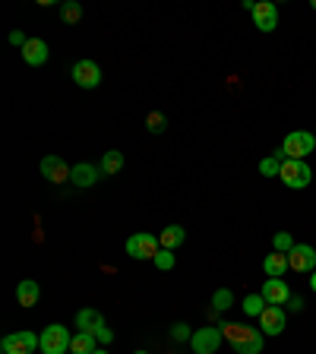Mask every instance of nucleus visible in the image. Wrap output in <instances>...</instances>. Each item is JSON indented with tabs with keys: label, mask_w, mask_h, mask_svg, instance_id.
Masks as SVG:
<instances>
[{
	"label": "nucleus",
	"mask_w": 316,
	"mask_h": 354,
	"mask_svg": "<svg viewBox=\"0 0 316 354\" xmlns=\"http://www.w3.org/2000/svg\"><path fill=\"white\" fill-rule=\"evenodd\" d=\"M23 61L29 63V67H41V63L48 61V45H45V38H29V45L23 48Z\"/></svg>",
	"instance_id": "15"
},
{
	"label": "nucleus",
	"mask_w": 316,
	"mask_h": 354,
	"mask_svg": "<svg viewBox=\"0 0 316 354\" xmlns=\"http://www.w3.org/2000/svg\"><path fill=\"white\" fill-rule=\"evenodd\" d=\"M98 177H101V168L89 165V161H79V165H73V171H70V181H73L76 187H92Z\"/></svg>",
	"instance_id": "14"
},
{
	"label": "nucleus",
	"mask_w": 316,
	"mask_h": 354,
	"mask_svg": "<svg viewBox=\"0 0 316 354\" xmlns=\"http://www.w3.org/2000/svg\"><path fill=\"white\" fill-rule=\"evenodd\" d=\"M70 342H73V335L67 326L51 323L41 332V354H70Z\"/></svg>",
	"instance_id": "3"
},
{
	"label": "nucleus",
	"mask_w": 316,
	"mask_h": 354,
	"mask_svg": "<svg viewBox=\"0 0 316 354\" xmlns=\"http://www.w3.org/2000/svg\"><path fill=\"white\" fill-rule=\"evenodd\" d=\"M95 339L101 342V345H108V342H114V332L108 329V326H101V329H95Z\"/></svg>",
	"instance_id": "31"
},
{
	"label": "nucleus",
	"mask_w": 316,
	"mask_h": 354,
	"mask_svg": "<svg viewBox=\"0 0 316 354\" xmlns=\"http://www.w3.org/2000/svg\"><path fill=\"white\" fill-rule=\"evenodd\" d=\"M310 288L316 291V272H310Z\"/></svg>",
	"instance_id": "33"
},
{
	"label": "nucleus",
	"mask_w": 316,
	"mask_h": 354,
	"mask_svg": "<svg viewBox=\"0 0 316 354\" xmlns=\"http://www.w3.org/2000/svg\"><path fill=\"white\" fill-rule=\"evenodd\" d=\"M38 168H41V174H45V177H48L51 184H63V181H70V171H73V168H67V161H63L61 155H45Z\"/></svg>",
	"instance_id": "11"
},
{
	"label": "nucleus",
	"mask_w": 316,
	"mask_h": 354,
	"mask_svg": "<svg viewBox=\"0 0 316 354\" xmlns=\"http://www.w3.org/2000/svg\"><path fill=\"white\" fill-rule=\"evenodd\" d=\"M241 307H244V313H247V317H256V319H259V317H263V310L269 307V304H266L263 294H247Z\"/></svg>",
	"instance_id": "21"
},
{
	"label": "nucleus",
	"mask_w": 316,
	"mask_h": 354,
	"mask_svg": "<svg viewBox=\"0 0 316 354\" xmlns=\"http://www.w3.org/2000/svg\"><path fill=\"white\" fill-rule=\"evenodd\" d=\"M35 348H41V335H35L29 329L3 335V342H0V351L3 354H35Z\"/></svg>",
	"instance_id": "5"
},
{
	"label": "nucleus",
	"mask_w": 316,
	"mask_h": 354,
	"mask_svg": "<svg viewBox=\"0 0 316 354\" xmlns=\"http://www.w3.org/2000/svg\"><path fill=\"white\" fill-rule=\"evenodd\" d=\"M10 45H16V48H19V51H23V48L29 45V38H26V32H19V29H16V32H10Z\"/></svg>",
	"instance_id": "30"
},
{
	"label": "nucleus",
	"mask_w": 316,
	"mask_h": 354,
	"mask_svg": "<svg viewBox=\"0 0 316 354\" xmlns=\"http://www.w3.org/2000/svg\"><path fill=\"white\" fill-rule=\"evenodd\" d=\"M263 269L269 279H282L288 269H291V263H288V253H279V250H272L269 257L263 259Z\"/></svg>",
	"instance_id": "16"
},
{
	"label": "nucleus",
	"mask_w": 316,
	"mask_h": 354,
	"mask_svg": "<svg viewBox=\"0 0 316 354\" xmlns=\"http://www.w3.org/2000/svg\"><path fill=\"white\" fill-rule=\"evenodd\" d=\"M282 161H285V155H272V159H263L259 161V174H263V177H279L282 174Z\"/></svg>",
	"instance_id": "23"
},
{
	"label": "nucleus",
	"mask_w": 316,
	"mask_h": 354,
	"mask_svg": "<svg viewBox=\"0 0 316 354\" xmlns=\"http://www.w3.org/2000/svg\"><path fill=\"white\" fill-rule=\"evenodd\" d=\"M95 354H108V351H105V348H98V351H95Z\"/></svg>",
	"instance_id": "34"
},
{
	"label": "nucleus",
	"mask_w": 316,
	"mask_h": 354,
	"mask_svg": "<svg viewBox=\"0 0 316 354\" xmlns=\"http://www.w3.org/2000/svg\"><path fill=\"white\" fill-rule=\"evenodd\" d=\"M38 297H41V288H38V282L26 279V282H19V285H16V301H19V307H26V310L35 307Z\"/></svg>",
	"instance_id": "17"
},
{
	"label": "nucleus",
	"mask_w": 316,
	"mask_h": 354,
	"mask_svg": "<svg viewBox=\"0 0 316 354\" xmlns=\"http://www.w3.org/2000/svg\"><path fill=\"white\" fill-rule=\"evenodd\" d=\"M152 263H155V269H161V272H168V269H174V263H177V259H174V250H158L155 253V259H152Z\"/></svg>",
	"instance_id": "25"
},
{
	"label": "nucleus",
	"mask_w": 316,
	"mask_h": 354,
	"mask_svg": "<svg viewBox=\"0 0 316 354\" xmlns=\"http://www.w3.org/2000/svg\"><path fill=\"white\" fill-rule=\"evenodd\" d=\"M61 16H63V23H79V16H83V7H79V3H73V0H67V3H63L61 7Z\"/></svg>",
	"instance_id": "26"
},
{
	"label": "nucleus",
	"mask_w": 316,
	"mask_h": 354,
	"mask_svg": "<svg viewBox=\"0 0 316 354\" xmlns=\"http://www.w3.org/2000/svg\"><path fill=\"white\" fill-rule=\"evenodd\" d=\"M310 7H313V10H316V0H313V3H310Z\"/></svg>",
	"instance_id": "35"
},
{
	"label": "nucleus",
	"mask_w": 316,
	"mask_h": 354,
	"mask_svg": "<svg viewBox=\"0 0 316 354\" xmlns=\"http://www.w3.org/2000/svg\"><path fill=\"white\" fill-rule=\"evenodd\" d=\"M158 241H161V247H165V250H177L184 241H187V231H184L181 225H168L165 231H161V237H158Z\"/></svg>",
	"instance_id": "20"
},
{
	"label": "nucleus",
	"mask_w": 316,
	"mask_h": 354,
	"mask_svg": "<svg viewBox=\"0 0 316 354\" xmlns=\"http://www.w3.org/2000/svg\"><path fill=\"white\" fill-rule=\"evenodd\" d=\"M313 149H316V136L313 133H304V130L288 133L285 143H282V155H285V159H297V161H304Z\"/></svg>",
	"instance_id": "4"
},
{
	"label": "nucleus",
	"mask_w": 316,
	"mask_h": 354,
	"mask_svg": "<svg viewBox=\"0 0 316 354\" xmlns=\"http://www.w3.org/2000/svg\"><path fill=\"white\" fill-rule=\"evenodd\" d=\"M161 250V241H158L155 234H133L127 241V253L133 259H155V253Z\"/></svg>",
	"instance_id": "7"
},
{
	"label": "nucleus",
	"mask_w": 316,
	"mask_h": 354,
	"mask_svg": "<svg viewBox=\"0 0 316 354\" xmlns=\"http://www.w3.org/2000/svg\"><path fill=\"white\" fill-rule=\"evenodd\" d=\"M294 247V237L288 231H279L275 237H272V250H279V253H291Z\"/></svg>",
	"instance_id": "27"
},
{
	"label": "nucleus",
	"mask_w": 316,
	"mask_h": 354,
	"mask_svg": "<svg viewBox=\"0 0 316 354\" xmlns=\"http://www.w3.org/2000/svg\"><path fill=\"white\" fill-rule=\"evenodd\" d=\"M259 329H263V335H282L285 332V310L266 307L263 317H259Z\"/></svg>",
	"instance_id": "13"
},
{
	"label": "nucleus",
	"mask_w": 316,
	"mask_h": 354,
	"mask_svg": "<svg viewBox=\"0 0 316 354\" xmlns=\"http://www.w3.org/2000/svg\"><path fill=\"white\" fill-rule=\"evenodd\" d=\"M234 304V294H231V288H219V291L212 294V310H221L225 313L228 307Z\"/></svg>",
	"instance_id": "24"
},
{
	"label": "nucleus",
	"mask_w": 316,
	"mask_h": 354,
	"mask_svg": "<svg viewBox=\"0 0 316 354\" xmlns=\"http://www.w3.org/2000/svg\"><path fill=\"white\" fill-rule=\"evenodd\" d=\"M282 184L291 190H307L310 181H313V168L307 161H297V159H285L282 161Z\"/></svg>",
	"instance_id": "2"
},
{
	"label": "nucleus",
	"mask_w": 316,
	"mask_h": 354,
	"mask_svg": "<svg viewBox=\"0 0 316 354\" xmlns=\"http://www.w3.org/2000/svg\"><path fill=\"white\" fill-rule=\"evenodd\" d=\"M70 76H73V83L79 86V89H95V86L101 83V67H98L95 61H76Z\"/></svg>",
	"instance_id": "8"
},
{
	"label": "nucleus",
	"mask_w": 316,
	"mask_h": 354,
	"mask_svg": "<svg viewBox=\"0 0 316 354\" xmlns=\"http://www.w3.org/2000/svg\"><path fill=\"white\" fill-rule=\"evenodd\" d=\"M101 326H105V317H101L95 307H83L76 313V329L79 332H95V329H101Z\"/></svg>",
	"instance_id": "18"
},
{
	"label": "nucleus",
	"mask_w": 316,
	"mask_h": 354,
	"mask_svg": "<svg viewBox=\"0 0 316 354\" xmlns=\"http://www.w3.org/2000/svg\"><path fill=\"white\" fill-rule=\"evenodd\" d=\"M133 354H146V351H133Z\"/></svg>",
	"instance_id": "36"
},
{
	"label": "nucleus",
	"mask_w": 316,
	"mask_h": 354,
	"mask_svg": "<svg viewBox=\"0 0 316 354\" xmlns=\"http://www.w3.org/2000/svg\"><path fill=\"white\" fill-rule=\"evenodd\" d=\"M221 339H225V332H221L219 326H203V329L193 332L190 345H193L196 354H215L221 348Z\"/></svg>",
	"instance_id": "6"
},
{
	"label": "nucleus",
	"mask_w": 316,
	"mask_h": 354,
	"mask_svg": "<svg viewBox=\"0 0 316 354\" xmlns=\"http://www.w3.org/2000/svg\"><path fill=\"white\" fill-rule=\"evenodd\" d=\"M95 332H76L73 342H70V354H95Z\"/></svg>",
	"instance_id": "19"
},
{
	"label": "nucleus",
	"mask_w": 316,
	"mask_h": 354,
	"mask_svg": "<svg viewBox=\"0 0 316 354\" xmlns=\"http://www.w3.org/2000/svg\"><path fill=\"white\" fill-rule=\"evenodd\" d=\"M101 174H117L124 168V155L117 149H111V152H105V155H101Z\"/></svg>",
	"instance_id": "22"
},
{
	"label": "nucleus",
	"mask_w": 316,
	"mask_h": 354,
	"mask_svg": "<svg viewBox=\"0 0 316 354\" xmlns=\"http://www.w3.org/2000/svg\"><path fill=\"white\" fill-rule=\"evenodd\" d=\"M266 297V304L269 307H279V304H288V297H291V288H288L285 279H266L263 291H259Z\"/></svg>",
	"instance_id": "12"
},
{
	"label": "nucleus",
	"mask_w": 316,
	"mask_h": 354,
	"mask_svg": "<svg viewBox=\"0 0 316 354\" xmlns=\"http://www.w3.org/2000/svg\"><path fill=\"white\" fill-rule=\"evenodd\" d=\"M253 26L259 32H275L279 29V7L272 0H259L253 7Z\"/></svg>",
	"instance_id": "10"
},
{
	"label": "nucleus",
	"mask_w": 316,
	"mask_h": 354,
	"mask_svg": "<svg viewBox=\"0 0 316 354\" xmlns=\"http://www.w3.org/2000/svg\"><path fill=\"white\" fill-rule=\"evenodd\" d=\"M171 339H174V342H190V339H193V332H190L187 323H177V326L171 329Z\"/></svg>",
	"instance_id": "28"
},
{
	"label": "nucleus",
	"mask_w": 316,
	"mask_h": 354,
	"mask_svg": "<svg viewBox=\"0 0 316 354\" xmlns=\"http://www.w3.org/2000/svg\"><path fill=\"white\" fill-rule=\"evenodd\" d=\"M288 310H291V313H301V310H304L301 294H291V297H288Z\"/></svg>",
	"instance_id": "32"
},
{
	"label": "nucleus",
	"mask_w": 316,
	"mask_h": 354,
	"mask_svg": "<svg viewBox=\"0 0 316 354\" xmlns=\"http://www.w3.org/2000/svg\"><path fill=\"white\" fill-rule=\"evenodd\" d=\"M288 263H291L294 272H301V275L316 272V250L310 247V244H294L291 253H288Z\"/></svg>",
	"instance_id": "9"
},
{
	"label": "nucleus",
	"mask_w": 316,
	"mask_h": 354,
	"mask_svg": "<svg viewBox=\"0 0 316 354\" xmlns=\"http://www.w3.org/2000/svg\"><path fill=\"white\" fill-rule=\"evenodd\" d=\"M146 124H149V130H152V133H161V130H165V114L152 111V114H149V121H146Z\"/></svg>",
	"instance_id": "29"
},
{
	"label": "nucleus",
	"mask_w": 316,
	"mask_h": 354,
	"mask_svg": "<svg viewBox=\"0 0 316 354\" xmlns=\"http://www.w3.org/2000/svg\"><path fill=\"white\" fill-rule=\"evenodd\" d=\"M225 339L231 342V348L237 354H259L263 351V329H250L244 323H228L221 326Z\"/></svg>",
	"instance_id": "1"
}]
</instances>
